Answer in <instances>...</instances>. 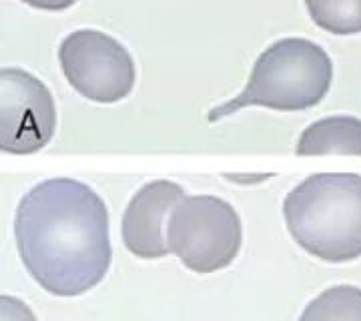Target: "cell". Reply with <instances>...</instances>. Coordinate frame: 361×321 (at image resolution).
I'll use <instances>...</instances> for the list:
<instances>
[{"mask_svg": "<svg viewBox=\"0 0 361 321\" xmlns=\"http://www.w3.org/2000/svg\"><path fill=\"white\" fill-rule=\"evenodd\" d=\"M14 237L28 273L52 296H80L111 267L106 205L77 179L40 181L26 193L16 207Z\"/></svg>", "mask_w": 361, "mask_h": 321, "instance_id": "obj_1", "label": "cell"}, {"mask_svg": "<svg viewBox=\"0 0 361 321\" xmlns=\"http://www.w3.org/2000/svg\"><path fill=\"white\" fill-rule=\"evenodd\" d=\"M287 231L307 253L329 263L361 255V175L317 173L285 197Z\"/></svg>", "mask_w": 361, "mask_h": 321, "instance_id": "obj_2", "label": "cell"}, {"mask_svg": "<svg viewBox=\"0 0 361 321\" xmlns=\"http://www.w3.org/2000/svg\"><path fill=\"white\" fill-rule=\"evenodd\" d=\"M331 80L334 63L319 44L307 39H281L261 52L243 92L215 107L207 121L215 123L245 107L305 111L322 103Z\"/></svg>", "mask_w": 361, "mask_h": 321, "instance_id": "obj_3", "label": "cell"}, {"mask_svg": "<svg viewBox=\"0 0 361 321\" xmlns=\"http://www.w3.org/2000/svg\"><path fill=\"white\" fill-rule=\"evenodd\" d=\"M171 251L195 273H213L233 263L243 243V225L231 203L215 195L183 197L167 223Z\"/></svg>", "mask_w": 361, "mask_h": 321, "instance_id": "obj_4", "label": "cell"}, {"mask_svg": "<svg viewBox=\"0 0 361 321\" xmlns=\"http://www.w3.org/2000/svg\"><path fill=\"white\" fill-rule=\"evenodd\" d=\"M59 61L71 87L94 103H118L127 99L137 68L130 52L101 30H75L61 42Z\"/></svg>", "mask_w": 361, "mask_h": 321, "instance_id": "obj_5", "label": "cell"}, {"mask_svg": "<svg viewBox=\"0 0 361 321\" xmlns=\"http://www.w3.org/2000/svg\"><path fill=\"white\" fill-rule=\"evenodd\" d=\"M56 128V107L42 80L23 68L0 71V149L11 155L39 153Z\"/></svg>", "mask_w": 361, "mask_h": 321, "instance_id": "obj_6", "label": "cell"}, {"mask_svg": "<svg viewBox=\"0 0 361 321\" xmlns=\"http://www.w3.org/2000/svg\"><path fill=\"white\" fill-rule=\"evenodd\" d=\"M185 197V189L167 179L142 185L133 195L123 215V241L133 255L141 259H161L171 251L165 239L167 215Z\"/></svg>", "mask_w": 361, "mask_h": 321, "instance_id": "obj_7", "label": "cell"}, {"mask_svg": "<svg viewBox=\"0 0 361 321\" xmlns=\"http://www.w3.org/2000/svg\"><path fill=\"white\" fill-rule=\"evenodd\" d=\"M297 155H361V119L341 115L311 123L297 141Z\"/></svg>", "mask_w": 361, "mask_h": 321, "instance_id": "obj_8", "label": "cell"}, {"mask_svg": "<svg viewBox=\"0 0 361 321\" xmlns=\"http://www.w3.org/2000/svg\"><path fill=\"white\" fill-rule=\"evenodd\" d=\"M299 321H361V289L349 283L325 289L305 305Z\"/></svg>", "mask_w": 361, "mask_h": 321, "instance_id": "obj_9", "label": "cell"}, {"mask_svg": "<svg viewBox=\"0 0 361 321\" xmlns=\"http://www.w3.org/2000/svg\"><path fill=\"white\" fill-rule=\"evenodd\" d=\"M311 20L337 37L361 32V0H305Z\"/></svg>", "mask_w": 361, "mask_h": 321, "instance_id": "obj_10", "label": "cell"}, {"mask_svg": "<svg viewBox=\"0 0 361 321\" xmlns=\"http://www.w3.org/2000/svg\"><path fill=\"white\" fill-rule=\"evenodd\" d=\"M0 321H39L23 299L0 296Z\"/></svg>", "mask_w": 361, "mask_h": 321, "instance_id": "obj_11", "label": "cell"}, {"mask_svg": "<svg viewBox=\"0 0 361 321\" xmlns=\"http://www.w3.org/2000/svg\"><path fill=\"white\" fill-rule=\"evenodd\" d=\"M32 8H40V11H65L71 8L73 4H77L78 0H20Z\"/></svg>", "mask_w": 361, "mask_h": 321, "instance_id": "obj_12", "label": "cell"}, {"mask_svg": "<svg viewBox=\"0 0 361 321\" xmlns=\"http://www.w3.org/2000/svg\"><path fill=\"white\" fill-rule=\"evenodd\" d=\"M229 181H237V183H257V181H265L273 177L271 173L267 175H225Z\"/></svg>", "mask_w": 361, "mask_h": 321, "instance_id": "obj_13", "label": "cell"}]
</instances>
